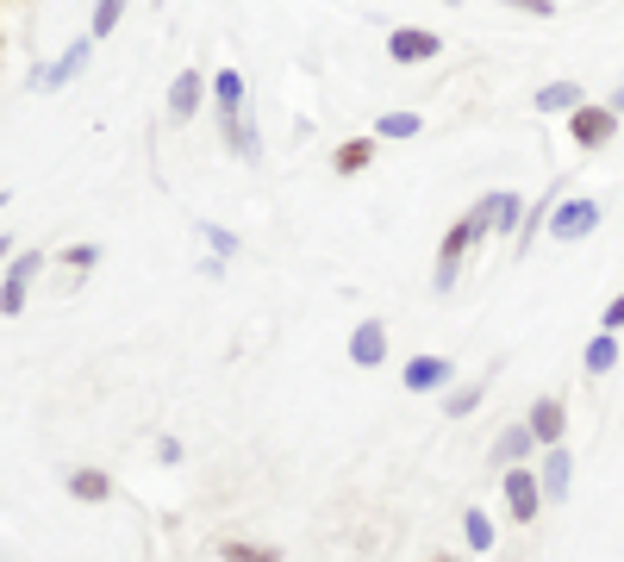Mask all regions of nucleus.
Returning <instances> with one entry per match:
<instances>
[{
	"instance_id": "obj_1",
	"label": "nucleus",
	"mask_w": 624,
	"mask_h": 562,
	"mask_svg": "<svg viewBox=\"0 0 624 562\" xmlns=\"http://www.w3.org/2000/svg\"><path fill=\"white\" fill-rule=\"evenodd\" d=\"M88 56H94V38H75L69 51H56L50 63H38L25 88H31V94H56V88H69V81L81 76V69H88Z\"/></svg>"
},
{
	"instance_id": "obj_2",
	"label": "nucleus",
	"mask_w": 624,
	"mask_h": 562,
	"mask_svg": "<svg viewBox=\"0 0 624 562\" xmlns=\"http://www.w3.org/2000/svg\"><path fill=\"white\" fill-rule=\"evenodd\" d=\"M38 276H44V251H20L7 269H0V319H20L25 294H31V281Z\"/></svg>"
},
{
	"instance_id": "obj_3",
	"label": "nucleus",
	"mask_w": 624,
	"mask_h": 562,
	"mask_svg": "<svg viewBox=\"0 0 624 562\" xmlns=\"http://www.w3.org/2000/svg\"><path fill=\"white\" fill-rule=\"evenodd\" d=\"M587 231H599V201H594V194H569V201H556V213H549V238H556V244H581Z\"/></svg>"
},
{
	"instance_id": "obj_4",
	"label": "nucleus",
	"mask_w": 624,
	"mask_h": 562,
	"mask_svg": "<svg viewBox=\"0 0 624 562\" xmlns=\"http://www.w3.org/2000/svg\"><path fill=\"white\" fill-rule=\"evenodd\" d=\"M474 238H481V226H474L469 213L444 231V244H437V276H431V288H437V294H449V288L462 281V251H469Z\"/></svg>"
},
{
	"instance_id": "obj_5",
	"label": "nucleus",
	"mask_w": 624,
	"mask_h": 562,
	"mask_svg": "<svg viewBox=\"0 0 624 562\" xmlns=\"http://www.w3.org/2000/svg\"><path fill=\"white\" fill-rule=\"evenodd\" d=\"M469 219L481 226V238H487V231H512V238H519V226H524V201L512 194V188H499V194H481V201L469 206Z\"/></svg>"
},
{
	"instance_id": "obj_6",
	"label": "nucleus",
	"mask_w": 624,
	"mask_h": 562,
	"mask_svg": "<svg viewBox=\"0 0 624 562\" xmlns=\"http://www.w3.org/2000/svg\"><path fill=\"white\" fill-rule=\"evenodd\" d=\"M569 131H574V144H581V151H606V144L619 138V113L587 101V106H574V113H569Z\"/></svg>"
},
{
	"instance_id": "obj_7",
	"label": "nucleus",
	"mask_w": 624,
	"mask_h": 562,
	"mask_svg": "<svg viewBox=\"0 0 624 562\" xmlns=\"http://www.w3.org/2000/svg\"><path fill=\"white\" fill-rule=\"evenodd\" d=\"M506 512L531 525L537 512H544V475H531V469H506Z\"/></svg>"
},
{
	"instance_id": "obj_8",
	"label": "nucleus",
	"mask_w": 624,
	"mask_h": 562,
	"mask_svg": "<svg viewBox=\"0 0 624 562\" xmlns=\"http://www.w3.org/2000/svg\"><path fill=\"white\" fill-rule=\"evenodd\" d=\"M387 56H394V63H437V56H444V38H437V31H419V26H399V31H387Z\"/></svg>"
},
{
	"instance_id": "obj_9",
	"label": "nucleus",
	"mask_w": 624,
	"mask_h": 562,
	"mask_svg": "<svg viewBox=\"0 0 624 562\" xmlns=\"http://www.w3.org/2000/svg\"><path fill=\"white\" fill-rule=\"evenodd\" d=\"M244 101H250V81L238 69H219L213 76V113H219V131H231L244 119Z\"/></svg>"
},
{
	"instance_id": "obj_10",
	"label": "nucleus",
	"mask_w": 624,
	"mask_h": 562,
	"mask_svg": "<svg viewBox=\"0 0 624 562\" xmlns=\"http://www.w3.org/2000/svg\"><path fill=\"white\" fill-rule=\"evenodd\" d=\"M349 362H356V369H381V362H387V325H381V319H362V325L349 332Z\"/></svg>"
},
{
	"instance_id": "obj_11",
	"label": "nucleus",
	"mask_w": 624,
	"mask_h": 562,
	"mask_svg": "<svg viewBox=\"0 0 624 562\" xmlns=\"http://www.w3.org/2000/svg\"><path fill=\"white\" fill-rule=\"evenodd\" d=\"M200 101H206V81H200V69H181V76L169 81V119L175 126H188L200 113Z\"/></svg>"
},
{
	"instance_id": "obj_12",
	"label": "nucleus",
	"mask_w": 624,
	"mask_h": 562,
	"mask_svg": "<svg viewBox=\"0 0 624 562\" xmlns=\"http://www.w3.org/2000/svg\"><path fill=\"white\" fill-rule=\"evenodd\" d=\"M524 425H531V437H537V444H562V425H569V407H562V400H556V394H544V400H537V407H531V419H524Z\"/></svg>"
},
{
	"instance_id": "obj_13",
	"label": "nucleus",
	"mask_w": 624,
	"mask_h": 562,
	"mask_svg": "<svg viewBox=\"0 0 624 562\" xmlns=\"http://www.w3.org/2000/svg\"><path fill=\"white\" fill-rule=\"evenodd\" d=\"M399 382L412 387V394H437V387L449 382V357H412L399 369Z\"/></svg>"
},
{
	"instance_id": "obj_14",
	"label": "nucleus",
	"mask_w": 624,
	"mask_h": 562,
	"mask_svg": "<svg viewBox=\"0 0 624 562\" xmlns=\"http://www.w3.org/2000/svg\"><path fill=\"white\" fill-rule=\"evenodd\" d=\"M537 475H544V500H549V507H562V500H569V475H574L569 450H562V444H549V462L537 469Z\"/></svg>"
},
{
	"instance_id": "obj_15",
	"label": "nucleus",
	"mask_w": 624,
	"mask_h": 562,
	"mask_svg": "<svg viewBox=\"0 0 624 562\" xmlns=\"http://www.w3.org/2000/svg\"><path fill=\"white\" fill-rule=\"evenodd\" d=\"M574 106H587V88H581V81H549V88H537V113H574Z\"/></svg>"
},
{
	"instance_id": "obj_16",
	"label": "nucleus",
	"mask_w": 624,
	"mask_h": 562,
	"mask_svg": "<svg viewBox=\"0 0 624 562\" xmlns=\"http://www.w3.org/2000/svg\"><path fill=\"white\" fill-rule=\"evenodd\" d=\"M369 163H374V138H349V144L331 151V169H338V176H356V169H369Z\"/></svg>"
},
{
	"instance_id": "obj_17",
	"label": "nucleus",
	"mask_w": 624,
	"mask_h": 562,
	"mask_svg": "<svg viewBox=\"0 0 624 562\" xmlns=\"http://www.w3.org/2000/svg\"><path fill=\"white\" fill-rule=\"evenodd\" d=\"M69 494L75 500H113V475H100V469H69Z\"/></svg>"
},
{
	"instance_id": "obj_18",
	"label": "nucleus",
	"mask_w": 624,
	"mask_h": 562,
	"mask_svg": "<svg viewBox=\"0 0 624 562\" xmlns=\"http://www.w3.org/2000/svg\"><path fill=\"white\" fill-rule=\"evenodd\" d=\"M612 362H619V337H612V332H599L594 344L581 350V369H587V375H606Z\"/></svg>"
},
{
	"instance_id": "obj_19",
	"label": "nucleus",
	"mask_w": 624,
	"mask_h": 562,
	"mask_svg": "<svg viewBox=\"0 0 624 562\" xmlns=\"http://www.w3.org/2000/svg\"><path fill=\"white\" fill-rule=\"evenodd\" d=\"M194 231H200V238H206V251H213V256H225V263H231V256L244 251V238H238V231H225L219 219H200Z\"/></svg>"
},
{
	"instance_id": "obj_20",
	"label": "nucleus",
	"mask_w": 624,
	"mask_h": 562,
	"mask_svg": "<svg viewBox=\"0 0 624 562\" xmlns=\"http://www.w3.org/2000/svg\"><path fill=\"white\" fill-rule=\"evenodd\" d=\"M531 444H537V437H531V425H512V432H506V437L494 444V462H506V469H519Z\"/></svg>"
},
{
	"instance_id": "obj_21",
	"label": "nucleus",
	"mask_w": 624,
	"mask_h": 562,
	"mask_svg": "<svg viewBox=\"0 0 624 562\" xmlns=\"http://www.w3.org/2000/svg\"><path fill=\"white\" fill-rule=\"evenodd\" d=\"M125 7H131V0H94V13H88V38H106V31H119Z\"/></svg>"
},
{
	"instance_id": "obj_22",
	"label": "nucleus",
	"mask_w": 624,
	"mask_h": 562,
	"mask_svg": "<svg viewBox=\"0 0 624 562\" xmlns=\"http://www.w3.org/2000/svg\"><path fill=\"white\" fill-rule=\"evenodd\" d=\"M419 131H424L419 113H381V119H374V138H394V144L399 138H419Z\"/></svg>"
},
{
	"instance_id": "obj_23",
	"label": "nucleus",
	"mask_w": 624,
	"mask_h": 562,
	"mask_svg": "<svg viewBox=\"0 0 624 562\" xmlns=\"http://www.w3.org/2000/svg\"><path fill=\"white\" fill-rule=\"evenodd\" d=\"M462 532H469V550H494V519H487V512H481V507H469V512H462Z\"/></svg>"
},
{
	"instance_id": "obj_24",
	"label": "nucleus",
	"mask_w": 624,
	"mask_h": 562,
	"mask_svg": "<svg viewBox=\"0 0 624 562\" xmlns=\"http://www.w3.org/2000/svg\"><path fill=\"white\" fill-rule=\"evenodd\" d=\"M481 394H487V387H481V382L456 387V394H444V412H449V419H469V412L481 407Z\"/></svg>"
},
{
	"instance_id": "obj_25",
	"label": "nucleus",
	"mask_w": 624,
	"mask_h": 562,
	"mask_svg": "<svg viewBox=\"0 0 624 562\" xmlns=\"http://www.w3.org/2000/svg\"><path fill=\"white\" fill-rule=\"evenodd\" d=\"M219 557L225 562H281V550L275 544H225Z\"/></svg>"
},
{
	"instance_id": "obj_26",
	"label": "nucleus",
	"mask_w": 624,
	"mask_h": 562,
	"mask_svg": "<svg viewBox=\"0 0 624 562\" xmlns=\"http://www.w3.org/2000/svg\"><path fill=\"white\" fill-rule=\"evenodd\" d=\"M63 269H75V276L100 269V244H69V251H63Z\"/></svg>"
},
{
	"instance_id": "obj_27",
	"label": "nucleus",
	"mask_w": 624,
	"mask_h": 562,
	"mask_svg": "<svg viewBox=\"0 0 624 562\" xmlns=\"http://www.w3.org/2000/svg\"><path fill=\"white\" fill-rule=\"evenodd\" d=\"M599 332H624V294L606 307V325H599Z\"/></svg>"
},
{
	"instance_id": "obj_28",
	"label": "nucleus",
	"mask_w": 624,
	"mask_h": 562,
	"mask_svg": "<svg viewBox=\"0 0 624 562\" xmlns=\"http://www.w3.org/2000/svg\"><path fill=\"white\" fill-rule=\"evenodd\" d=\"M13 256H20V251H13V238H7V231H0V269H7V263H13Z\"/></svg>"
},
{
	"instance_id": "obj_29",
	"label": "nucleus",
	"mask_w": 624,
	"mask_h": 562,
	"mask_svg": "<svg viewBox=\"0 0 624 562\" xmlns=\"http://www.w3.org/2000/svg\"><path fill=\"white\" fill-rule=\"evenodd\" d=\"M606 106H612V113H624V88H612V101H606Z\"/></svg>"
},
{
	"instance_id": "obj_30",
	"label": "nucleus",
	"mask_w": 624,
	"mask_h": 562,
	"mask_svg": "<svg viewBox=\"0 0 624 562\" xmlns=\"http://www.w3.org/2000/svg\"><path fill=\"white\" fill-rule=\"evenodd\" d=\"M7 201H13V194H7V188H0V206H7Z\"/></svg>"
},
{
	"instance_id": "obj_31",
	"label": "nucleus",
	"mask_w": 624,
	"mask_h": 562,
	"mask_svg": "<svg viewBox=\"0 0 624 562\" xmlns=\"http://www.w3.org/2000/svg\"><path fill=\"white\" fill-rule=\"evenodd\" d=\"M444 7H456V0H444Z\"/></svg>"
}]
</instances>
